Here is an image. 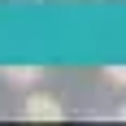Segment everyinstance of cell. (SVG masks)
Instances as JSON below:
<instances>
[{
	"instance_id": "obj_4",
	"label": "cell",
	"mask_w": 126,
	"mask_h": 126,
	"mask_svg": "<svg viewBox=\"0 0 126 126\" xmlns=\"http://www.w3.org/2000/svg\"><path fill=\"white\" fill-rule=\"evenodd\" d=\"M117 117H126V104H122V109H117Z\"/></svg>"
},
{
	"instance_id": "obj_3",
	"label": "cell",
	"mask_w": 126,
	"mask_h": 126,
	"mask_svg": "<svg viewBox=\"0 0 126 126\" xmlns=\"http://www.w3.org/2000/svg\"><path fill=\"white\" fill-rule=\"evenodd\" d=\"M104 78L113 87H126V65H104Z\"/></svg>"
},
{
	"instance_id": "obj_2",
	"label": "cell",
	"mask_w": 126,
	"mask_h": 126,
	"mask_svg": "<svg viewBox=\"0 0 126 126\" xmlns=\"http://www.w3.org/2000/svg\"><path fill=\"white\" fill-rule=\"evenodd\" d=\"M0 74H4V83H13V87H31L44 70H39V65H4Z\"/></svg>"
},
{
	"instance_id": "obj_1",
	"label": "cell",
	"mask_w": 126,
	"mask_h": 126,
	"mask_svg": "<svg viewBox=\"0 0 126 126\" xmlns=\"http://www.w3.org/2000/svg\"><path fill=\"white\" fill-rule=\"evenodd\" d=\"M22 113L31 117V122H61L65 109L52 100V96H39V91H35V96H26V109H22Z\"/></svg>"
}]
</instances>
